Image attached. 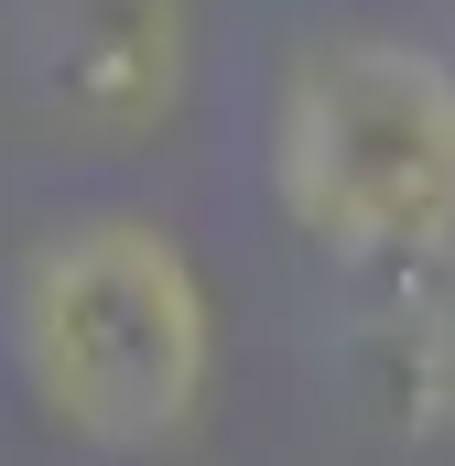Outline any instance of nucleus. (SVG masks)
Masks as SVG:
<instances>
[{
  "label": "nucleus",
  "mask_w": 455,
  "mask_h": 466,
  "mask_svg": "<svg viewBox=\"0 0 455 466\" xmlns=\"http://www.w3.org/2000/svg\"><path fill=\"white\" fill-rule=\"evenodd\" d=\"M11 358L55 434L98 456H174L217 390V304L163 218H66L22 249Z\"/></svg>",
  "instance_id": "nucleus-1"
},
{
  "label": "nucleus",
  "mask_w": 455,
  "mask_h": 466,
  "mask_svg": "<svg viewBox=\"0 0 455 466\" xmlns=\"http://www.w3.org/2000/svg\"><path fill=\"white\" fill-rule=\"evenodd\" d=\"M271 196L326 260L455 249V66L401 33H326L271 98Z\"/></svg>",
  "instance_id": "nucleus-2"
},
{
  "label": "nucleus",
  "mask_w": 455,
  "mask_h": 466,
  "mask_svg": "<svg viewBox=\"0 0 455 466\" xmlns=\"http://www.w3.org/2000/svg\"><path fill=\"white\" fill-rule=\"evenodd\" d=\"M185 66H196V11L185 0H44V22H33L44 109L98 130V141L174 119Z\"/></svg>",
  "instance_id": "nucleus-3"
}]
</instances>
